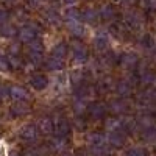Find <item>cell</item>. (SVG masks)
Instances as JSON below:
<instances>
[{"label": "cell", "mask_w": 156, "mask_h": 156, "mask_svg": "<svg viewBox=\"0 0 156 156\" xmlns=\"http://www.w3.org/2000/svg\"><path fill=\"white\" fill-rule=\"evenodd\" d=\"M64 20H66V27L67 30L75 36V37H83L86 33L84 23L81 22V14L73 8H69L66 11V16H64Z\"/></svg>", "instance_id": "obj_1"}, {"label": "cell", "mask_w": 156, "mask_h": 156, "mask_svg": "<svg viewBox=\"0 0 156 156\" xmlns=\"http://www.w3.org/2000/svg\"><path fill=\"white\" fill-rule=\"evenodd\" d=\"M39 129L34 123H28V125H25L22 126V129L19 131V137L23 140V142H27V144H33V142L37 140L39 137Z\"/></svg>", "instance_id": "obj_2"}, {"label": "cell", "mask_w": 156, "mask_h": 156, "mask_svg": "<svg viewBox=\"0 0 156 156\" xmlns=\"http://www.w3.org/2000/svg\"><path fill=\"white\" fill-rule=\"evenodd\" d=\"M89 53H87V48L81 44H75L73 45V51H72V62L75 66H81V64L87 62Z\"/></svg>", "instance_id": "obj_3"}, {"label": "cell", "mask_w": 156, "mask_h": 156, "mask_svg": "<svg viewBox=\"0 0 156 156\" xmlns=\"http://www.w3.org/2000/svg\"><path fill=\"white\" fill-rule=\"evenodd\" d=\"M92 47L97 51H105L109 47V36L105 31H98L95 33V36L92 37Z\"/></svg>", "instance_id": "obj_4"}, {"label": "cell", "mask_w": 156, "mask_h": 156, "mask_svg": "<svg viewBox=\"0 0 156 156\" xmlns=\"http://www.w3.org/2000/svg\"><path fill=\"white\" fill-rule=\"evenodd\" d=\"M8 94H9V97L14 100V101H27V100H30V92L25 87H22V86H11L9 89H8Z\"/></svg>", "instance_id": "obj_5"}, {"label": "cell", "mask_w": 156, "mask_h": 156, "mask_svg": "<svg viewBox=\"0 0 156 156\" xmlns=\"http://www.w3.org/2000/svg\"><path fill=\"white\" fill-rule=\"evenodd\" d=\"M53 133L56 137H67L70 133V125L66 119H58L53 122Z\"/></svg>", "instance_id": "obj_6"}, {"label": "cell", "mask_w": 156, "mask_h": 156, "mask_svg": "<svg viewBox=\"0 0 156 156\" xmlns=\"http://www.w3.org/2000/svg\"><path fill=\"white\" fill-rule=\"evenodd\" d=\"M126 142V136L122 134L120 131H111L106 136V144H109L114 148H122Z\"/></svg>", "instance_id": "obj_7"}, {"label": "cell", "mask_w": 156, "mask_h": 156, "mask_svg": "<svg viewBox=\"0 0 156 156\" xmlns=\"http://www.w3.org/2000/svg\"><path fill=\"white\" fill-rule=\"evenodd\" d=\"M17 34H19V39L23 42V44H30V42H33L34 39H36V30L31 27V25H25V27H22L19 31H17Z\"/></svg>", "instance_id": "obj_8"}, {"label": "cell", "mask_w": 156, "mask_h": 156, "mask_svg": "<svg viewBox=\"0 0 156 156\" xmlns=\"http://www.w3.org/2000/svg\"><path fill=\"white\" fill-rule=\"evenodd\" d=\"M36 126H37V129H39V133L48 136V134L53 133V119H51V117H48V115H44V117H41V119L37 120Z\"/></svg>", "instance_id": "obj_9"}, {"label": "cell", "mask_w": 156, "mask_h": 156, "mask_svg": "<svg viewBox=\"0 0 156 156\" xmlns=\"http://www.w3.org/2000/svg\"><path fill=\"white\" fill-rule=\"evenodd\" d=\"M48 84H50L48 78H47L45 75H42V73L33 75V76L30 78V86H31L34 90H44V89H47Z\"/></svg>", "instance_id": "obj_10"}, {"label": "cell", "mask_w": 156, "mask_h": 156, "mask_svg": "<svg viewBox=\"0 0 156 156\" xmlns=\"http://www.w3.org/2000/svg\"><path fill=\"white\" fill-rule=\"evenodd\" d=\"M87 111H89V114L92 115L94 119H103L108 109H106V106L103 105V103L94 101V103H90V105L87 106Z\"/></svg>", "instance_id": "obj_11"}, {"label": "cell", "mask_w": 156, "mask_h": 156, "mask_svg": "<svg viewBox=\"0 0 156 156\" xmlns=\"http://www.w3.org/2000/svg\"><path fill=\"white\" fill-rule=\"evenodd\" d=\"M80 14H81V22H84L87 25H94L100 19L98 17V11L94 9V8H86L83 12H80Z\"/></svg>", "instance_id": "obj_12"}, {"label": "cell", "mask_w": 156, "mask_h": 156, "mask_svg": "<svg viewBox=\"0 0 156 156\" xmlns=\"http://www.w3.org/2000/svg\"><path fill=\"white\" fill-rule=\"evenodd\" d=\"M137 62H139V56L136 53H133V51H128V53L120 56V64L126 69H131V67L137 66Z\"/></svg>", "instance_id": "obj_13"}, {"label": "cell", "mask_w": 156, "mask_h": 156, "mask_svg": "<svg viewBox=\"0 0 156 156\" xmlns=\"http://www.w3.org/2000/svg\"><path fill=\"white\" fill-rule=\"evenodd\" d=\"M31 111L30 105H27L25 101H16L14 105L11 106V114L14 117H20V115H27Z\"/></svg>", "instance_id": "obj_14"}, {"label": "cell", "mask_w": 156, "mask_h": 156, "mask_svg": "<svg viewBox=\"0 0 156 156\" xmlns=\"http://www.w3.org/2000/svg\"><path fill=\"white\" fill-rule=\"evenodd\" d=\"M44 64H45V67H47L50 72H59V70H62V67H64V59L50 56V58L44 59Z\"/></svg>", "instance_id": "obj_15"}, {"label": "cell", "mask_w": 156, "mask_h": 156, "mask_svg": "<svg viewBox=\"0 0 156 156\" xmlns=\"http://www.w3.org/2000/svg\"><path fill=\"white\" fill-rule=\"evenodd\" d=\"M44 17H45V20L50 23V25H61V16H59V12L56 11V9H53V8H48V9H45L44 11Z\"/></svg>", "instance_id": "obj_16"}, {"label": "cell", "mask_w": 156, "mask_h": 156, "mask_svg": "<svg viewBox=\"0 0 156 156\" xmlns=\"http://www.w3.org/2000/svg\"><path fill=\"white\" fill-rule=\"evenodd\" d=\"M115 16V9L111 3H106V5H103L98 11V17L101 20H112Z\"/></svg>", "instance_id": "obj_17"}, {"label": "cell", "mask_w": 156, "mask_h": 156, "mask_svg": "<svg viewBox=\"0 0 156 156\" xmlns=\"http://www.w3.org/2000/svg\"><path fill=\"white\" fill-rule=\"evenodd\" d=\"M67 44L66 42H58L53 48H51V56H55V58H59V59H64V56L67 55Z\"/></svg>", "instance_id": "obj_18"}, {"label": "cell", "mask_w": 156, "mask_h": 156, "mask_svg": "<svg viewBox=\"0 0 156 156\" xmlns=\"http://www.w3.org/2000/svg\"><path fill=\"white\" fill-rule=\"evenodd\" d=\"M115 92L119 94L120 97H128L129 94L133 92V87H131V84H129L128 81H119L115 84Z\"/></svg>", "instance_id": "obj_19"}, {"label": "cell", "mask_w": 156, "mask_h": 156, "mask_svg": "<svg viewBox=\"0 0 156 156\" xmlns=\"http://www.w3.org/2000/svg\"><path fill=\"white\" fill-rule=\"evenodd\" d=\"M89 145L90 147H95V145H103V144H106V136H103L100 133H90L89 137Z\"/></svg>", "instance_id": "obj_20"}, {"label": "cell", "mask_w": 156, "mask_h": 156, "mask_svg": "<svg viewBox=\"0 0 156 156\" xmlns=\"http://www.w3.org/2000/svg\"><path fill=\"white\" fill-rule=\"evenodd\" d=\"M72 108H73V114H75V115L81 117V115L87 111V103H86V100H76V98H75Z\"/></svg>", "instance_id": "obj_21"}, {"label": "cell", "mask_w": 156, "mask_h": 156, "mask_svg": "<svg viewBox=\"0 0 156 156\" xmlns=\"http://www.w3.org/2000/svg\"><path fill=\"white\" fill-rule=\"evenodd\" d=\"M154 80H156L154 72H151V70H140V83L142 84L150 86V84L154 83Z\"/></svg>", "instance_id": "obj_22"}, {"label": "cell", "mask_w": 156, "mask_h": 156, "mask_svg": "<svg viewBox=\"0 0 156 156\" xmlns=\"http://www.w3.org/2000/svg\"><path fill=\"white\" fill-rule=\"evenodd\" d=\"M109 108H111L112 112L120 114V112H125V111L128 109V105H126V101H125V100H114V101H111Z\"/></svg>", "instance_id": "obj_23"}, {"label": "cell", "mask_w": 156, "mask_h": 156, "mask_svg": "<svg viewBox=\"0 0 156 156\" xmlns=\"http://www.w3.org/2000/svg\"><path fill=\"white\" fill-rule=\"evenodd\" d=\"M125 22L131 28H139L140 27V17L137 16V12H128L126 17H125Z\"/></svg>", "instance_id": "obj_24"}, {"label": "cell", "mask_w": 156, "mask_h": 156, "mask_svg": "<svg viewBox=\"0 0 156 156\" xmlns=\"http://www.w3.org/2000/svg\"><path fill=\"white\" fill-rule=\"evenodd\" d=\"M67 147V140L66 137H55L51 140V147L50 150H56V151H64Z\"/></svg>", "instance_id": "obj_25"}, {"label": "cell", "mask_w": 156, "mask_h": 156, "mask_svg": "<svg viewBox=\"0 0 156 156\" xmlns=\"http://www.w3.org/2000/svg\"><path fill=\"white\" fill-rule=\"evenodd\" d=\"M153 122H154V119H153V117L150 115V114H144V115H140L139 117V119L136 120V123L137 125H140L142 128H151V126H154L153 125Z\"/></svg>", "instance_id": "obj_26"}, {"label": "cell", "mask_w": 156, "mask_h": 156, "mask_svg": "<svg viewBox=\"0 0 156 156\" xmlns=\"http://www.w3.org/2000/svg\"><path fill=\"white\" fill-rule=\"evenodd\" d=\"M0 34L5 36V37H12L14 34H17V31H16V28L12 27V25L3 23V25H0Z\"/></svg>", "instance_id": "obj_27"}, {"label": "cell", "mask_w": 156, "mask_h": 156, "mask_svg": "<svg viewBox=\"0 0 156 156\" xmlns=\"http://www.w3.org/2000/svg\"><path fill=\"white\" fill-rule=\"evenodd\" d=\"M105 128L108 129V131L111 133V131H120V120L119 119H108L106 122H105Z\"/></svg>", "instance_id": "obj_28"}, {"label": "cell", "mask_w": 156, "mask_h": 156, "mask_svg": "<svg viewBox=\"0 0 156 156\" xmlns=\"http://www.w3.org/2000/svg\"><path fill=\"white\" fill-rule=\"evenodd\" d=\"M28 58L34 66H39V64L44 62V55L41 51H28Z\"/></svg>", "instance_id": "obj_29"}, {"label": "cell", "mask_w": 156, "mask_h": 156, "mask_svg": "<svg viewBox=\"0 0 156 156\" xmlns=\"http://www.w3.org/2000/svg\"><path fill=\"white\" fill-rule=\"evenodd\" d=\"M140 45L147 48V50H153L154 48V39L150 36V34H145V36H142L140 39Z\"/></svg>", "instance_id": "obj_30"}, {"label": "cell", "mask_w": 156, "mask_h": 156, "mask_svg": "<svg viewBox=\"0 0 156 156\" xmlns=\"http://www.w3.org/2000/svg\"><path fill=\"white\" fill-rule=\"evenodd\" d=\"M144 139H145L147 142H154V140H156V128H154V126L144 129Z\"/></svg>", "instance_id": "obj_31"}, {"label": "cell", "mask_w": 156, "mask_h": 156, "mask_svg": "<svg viewBox=\"0 0 156 156\" xmlns=\"http://www.w3.org/2000/svg\"><path fill=\"white\" fill-rule=\"evenodd\" d=\"M125 156H147V151L140 147H133L125 153Z\"/></svg>", "instance_id": "obj_32"}, {"label": "cell", "mask_w": 156, "mask_h": 156, "mask_svg": "<svg viewBox=\"0 0 156 156\" xmlns=\"http://www.w3.org/2000/svg\"><path fill=\"white\" fill-rule=\"evenodd\" d=\"M70 80H72V83H73L75 86H78V84H81V83H83V73H81L80 70H76V72H73V73L70 75Z\"/></svg>", "instance_id": "obj_33"}, {"label": "cell", "mask_w": 156, "mask_h": 156, "mask_svg": "<svg viewBox=\"0 0 156 156\" xmlns=\"http://www.w3.org/2000/svg\"><path fill=\"white\" fill-rule=\"evenodd\" d=\"M9 69H11V67H9L8 58H6V56H3V55H0V72L6 73V72H8Z\"/></svg>", "instance_id": "obj_34"}, {"label": "cell", "mask_w": 156, "mask_h": 156, "mask_svg": "<svg viewBox=\"0 0 156 156\" xmlns=\"http://www.w3.org/2000/svg\"><path fill=\"white\" fill-rule=\"evenodd\" d=\"M42 42L41 41H36V39H34V41L33 42H30V51H41V53H42Z\"/></svg>", "instance_id": "obj_35"}, {"label": "cell", "mask_w": 156, "mask_h": 156, "mask_svg": "<svg viewBox=\"0 0 156 156\" xmlns=\"http://www.w3.org/2000/svg\"><path fill=\"white\" fill-rule=\"evenodd\" d=\"M112 86L109 84V80H108V78H105V80H101L100 81V84H98V89L100 90H103V92H105V90H109Z\"/></svg>", "instance_id": "obj_36"}, {"label": "cell", "mask_w": 156, "mask_h": 156, "mask_svg": "<svg viewBox=\"0 0 156 156\" xmlns=\"http://www.w3.org/2000/svg\"><path fill=\"white\" fill-rule=\"evenodd\" d=\"M8 11L5 9V8H2L0 6V25H3V23H6V20H8Z\"/></svg>", "instance_id": "obj_37"}, {"label": "cell", "mask_w": 156, "mask_h": 156, "mask_svg": "<svg viewBox=\"0 0 156 156\" xmlns=\"http://www.w3.org/2000/svg\"><path fill=\"white\" fill-rule=\"evenodd\" d=\"M8 97V89L5 86H0V98H5Z\"/></svg>", "instance_id": "obj_38"}, {"label": "cell", "mask_w": 156, "mask_h": 156, "mask_svg": "<svg viewBox=\"0 0 156 156\" xmlns=\"http://www.w3.org/2000/svg\"><path fill=\"white\" fill-rule=\"evenodd\" d=\"M62 2H64V5H66V6L72 8L73 5H76V2H78V0H62Z\"/></svg>", "instance_id": "obj_39"}, {"label": "cell", "mask_w": 156, "mask_h": 156, "mask_svg": "<svg viewBox=\"0 0 156 156\" xmlns=\"http://www.w3.org/2000/svg\"><path fill=\"white\" fill-rule=\"evenodd\" d=\"M150 9H156V0H145Z\"/></svg>", "instance_id": "obj_40"}, {"label": "cell", "mask_w": 156, "mask_h": 156, "mask_svg": "<svg viewBox=\"0 0 156 156\" xmlns=\"http://www.w3.org/2000/svg\"><path fill=\"white\" fill-rule=\"evenodd\" d=\"M23 156H37V150H28Z\"/></svg>", "instance_id": "obj_41"}, {"label": "cell", "mask_w": 156, "mask_h": 156, "mask_svg": "<svg viewBox=\"0 0 156 156\" xmlns=\"http://www.w3.org/2000/svg\"><path fill=\"white\" fill-rule=\"evenodd\" d=\"M9 156H22V154H20L19 151H16V150H11V151H9Z\"/></svg>", "instance_id": "obj_42"}, {"label": "cell", "mask_w": 156, "mask_h": 156, "mask_svg": "<svg viewBox=\"0 0 156 156\" xmlns=\"http://www.w3.org/2000/svg\"><path fill=\"white\" fill-rule=\"evenodd\" d=\"M122 2H123V3H126V5H131V3H134V2H136V0H122Z\"/></svg>", "instance_id": "obj_43"}, {"label": "cell", "mask_w": 156, "mask_h": 156, "mask_svg": "<svg viewBox=\"0 0 156 156\" xmlns=\"http://www.w3.org/2000/svg\"><path fill=\"white\" fill-rule=\"evenodd\" d=\"M75 156H86V153H84V151H76Z\"/></svg>", "instance_id": "obj_44"}, {"label": "cell", "mask_w": 156, "mask_h": 156, "mask_svg": "<svg viewBox=\"0 0 156 156\" xmlns=\"http://www.w3.org/2000/svg\"><path fill=\"white\" fill-rule=\"evenodd\" d=\"M61 156H72V154H70V153H66V151H62V154H61Z\"/></svg>", "instance_id": "obj_45"}, {"label": "cell", "mask_w": 156, "mask_h": 156, "mask_svg": "<svg viewBox=\"0 0 156 156\" xmlns=\"http://www.w3.org/2000/svg\"><path fill=\"white\" fill-rule=\"evenodd\" d=\"M9 2H12V0H9Z\"/></svg>", "instance_id": "obj_46"}]
</instances>
